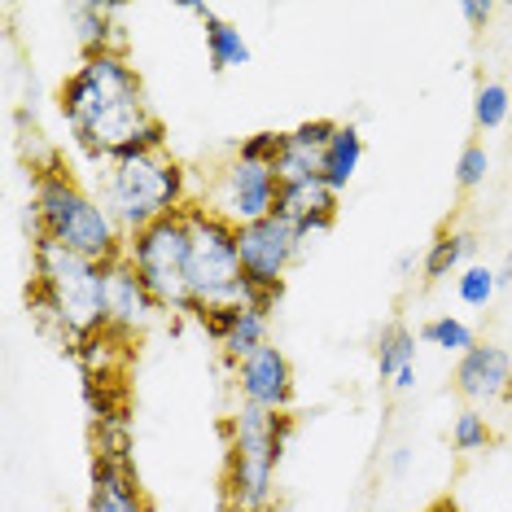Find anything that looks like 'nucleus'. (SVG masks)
Wrapping results in <instances>:
<instances>
[{"mask_svg":"<svg viewBox=\"0 0 512 512\" xmlns=\"http://www.w3.org/2000/svg\"><path fill=\"white\" fill-rule=\"evenodd\" d=\"M62 119L92 162H123L167 149V127L149 114L136 66L123 53H88L62 84Z\"/></svg>","mask_w":512,"mask_h":512,"instance_id":"nucleus-1","label":"nucleus"},{"mask_svg":"<svg viewBox=\"0 0 512 512\" xmlns=\"http://www.w3.org/2000/svg\"><path fill=\"white\" fill-rule=\"evenodd\" d=\"M31 263H36V276H31L27 302L44 329L57 333L66 346H79L92 333H106L110 263H92L44 237H36Z\"/></svg>","mask_w":512,"mask_h":512,"instance_id":"nucleus-2","label":"nucleus"},{"mask_svg":"<svg viewBox=\"0 0 512 512\" xmlns=\"http://www.w3.org/2000/svg\"><path fill=\"white\" fill-rule=\"evenodd\" d=\"M31 232L53 246L84 254L92 263H114L123 259L127 237L110 211L101 206V197H92L71 171L44 167L31 189Z\"/></svg>","mask_w":512,"mask_h":512,"instance_id":"nucleus-3","label":"nucleus"},{"mask_svg":"<svg viewBox=\"0 0 512 512\" xmlns=\"http://www.w3.org/2000/svg\"><path fill=\"white\" fill-rule=\"evenodd\" d=\"M294 421L263 407L241 403L228 421V464H224V512H267L276 495L285 442Z\"/></svg>","mask_w":512,"mask_h":512,"instance_id":"nucleus-4","label":"nucleus"},{"mask_svg":"<svg viewBox=\"0 0 512 512\" xmlns=\"http://www.w3.org/2000/svg\"><path fill=\"white\" fill-rule=\"evenodd\" d=\"M189 202H193L189 176H184V167L167 149L106 162V171H101V206L110 211L123 237H136L158 219L180 215Z\"/></svg>","mask_w":512,"mask_h":512,"instance_id":"nucleus-5","label":"nucleus"},{"mask_svg":"<svg viewBox=\"0 0 512 512\" xmlns=\"http://www.w3.org/2000/svg\"><path fill=\"white\" fill-rule=\"evenodd\" d=\"M189 294H193V316L202 320L215 307H246L250 281L241 272V250H237V228L202 202H189Z\"/></svg>","mask_w":512,"mask_h":512,"instance_id":"nucleus-6","label":"nucleus"},{"mask_svg":"<svg viewBox=\"0 0 512 512\" xmlns=\"http://www.w3.org/2000/svg\"><path fill=\"white\" fill-rule=\"evenodd\" d=\"M189 211V206H184ZM167 215L158 224L141 228L136 237H127L123 259L136 267V276L145 281V289L158 298L162 311H184L193 316V294H189V219Z\"/></svg>","mask_w":512,"mask_h":512,"instance_id":"nucleus-7","label":"nucleus"},{"mask_svg":"<svg viewBox=\"0 0 512 512\" xmlns=\"http://www.w3.org/2000/svg\"><path fill=\"white\" fill-rule=\"evenodd\" d=\"M276 197H281L276 167L232 158L211 176V184L202 193V206L215 211L219 219H228L232 228H246V224H259V219L276 215Z\"/></svg>","mask_w":512,"mask_h":512,"instance_id":"nucleus-8","label":"nucleus"},{"mask_svg":"<svg viewBox=\"0 0 512 512\" xmlns=\"http://www.w3.org/2000/svg\"><path fill=\"white\" fill-rule=\"evenodd\" d=\"M237 250L246 281L259 289H285V272L302 259L298 228L281 215H267L259 224L237 228Z\"/></svg>","mask_w":512,"mask_h":512,"instance_id":"nucleus-9","label":"nucleus"},{"mask_svg":"<svg viewBox=\"0 0 512 512\" xmlns=\"http://www.w3.org/2000/svg\"><path fill=\"white\" fill-rule=\"evenodd\" d=\"M158 298L145 289V281L136 276V267L127 259L110 263V302H106V333H114L119 342L132 346L141 333H149V324L158 320Z\"/></svg>","mask_w":512,"mask_h":512,"instance_id":"nucleus-10","label":"nucleus"},{"mask_svg":"<svg viewBox=\"0 0 512 512\" xmlns=\"http://www.w3.org/2000/svg\"><path fill=\"white\" fill-rule=\"evenodd\" d=\"M237 390H241V403L285 416L289 403H294V368H289L281 346L267 342L263 351L241 359L237 364Z\"/></svg>","mask_w":512,"mask_h":512,"instance_id":"nucleus-11","label":"nucleus"},{"mask_svg":"<svg viewBox=\"0 0 512 512\" xmlns=\"http://www.w3.org/2000/svg\"><path fill=\"white\" fill-rule=\"evenodd\" d=\"M456 390L469 403H499L512 394V355L504 346H482L477 342L469 355L456 364Z\"/></svg>","mask_w":512,"mask_h":512,"instance_id":"nucleus-12","label":"nucleus"},{"mask_svg":"<svg viewBox=\"0 0 512 512\" xmlns=\"http://www.w3.org/2000/svg\"><path fill=\"white\" fill-rule=\"evenodd\" d=\"M202 329L215 337L219 346H224V355L232 364H241V359H250L254 351H263L272 337V316H263V311H250V307H215L202 316Z\"/></svg>","mask_w":512,"mask_h":512,"instance_id":"nucleus-13","label":"nucleus"},{"mask_svg":"<svg viewBox=\"0 0 512 512\" xmlns=\"http://www.w3.org/2000/svg\"><path fill=\"white\" fill-rule=\"evenodd\" d=\"M88 512H149L136 464H110V460L92 456Z\"/></svg>","mask_w":512,"mask_h":512,"instance_id":"nucleus-14","label":"nucleus"},{"mask_svg":"<svg viewBox=\"0 0 512 512\" xmlns=\"http://www.w3.org/2000/svg\"><path fill=\"white\" fill-rule=\"evenodd\" d=\"M333 132H337L333 119H311V123H298L294 132H285V154H281V162H276V176H281V184L285 180L320 176Z\"/></svg>","mask_w":512,"mask_h":512,"instance_id":"nucleus-15","label":"nucleus"},{"mask_svg":"<svg viewBox=\"0 0 512 512\" xmlns=\"http://www.w3.org/2000/svg\"><path fill=\"white\" fill-rule=\"evenodd\" d=\"M276 215L289 219L294 228L320 224V219H337V193L320 176L311 180H285L281 197H276Z\"/></svg>","mask_w":512,"mask_h":512,"instance_id":"nucleus-16","label":"nucleus"},{"mask_svg":"<svg viewBox=\"0 0 512 512\" xmlns=\"http://www.w3.org/2000/svg\"><path fill=\"white\" fill-rule=\"evenodd\" d=\"M377 372L381 381H390L394 390H412L416 386V337L403 324H390L377 342Z\"/></svg>","mask_w":512,"mask_h":512,"instance_id":"nucleus-17","label":"nucleus"},{"mask_svg":"<svg viewBox=\"0 0 512 512\" xmlns=\"http://www.w3.org/2000/svg\"><path fill=\"white\" fill-rule=\"evenodd\" d=\"M359 162H364V136H359L355 123H337L333 141H329V154H324V167H320V180L329 184L333 193H342L346 184L355 180Z\"/></svg>","mask_w":512,"mask_h":512,"instance_id":"nucleus-18","label":"nucleus"},{"mask_svg":"<svg viewBox=\"0 0 512 512\" xmlns=\"http://www.w3.org/2000/svg\"><path fill=\"white\" fill-rule=\"evenodd\" d=\"M206 31V53H211L215 71H237V66H250V44L241 36V27H232L219 14H211L202 22Z\"/></svg>","mask_w":512,"mask_h":512,"instance_id":"nucleus-19","label":"nucleus"},{"mask_svg":"<svg viewBox=\"0 0 512 512\" xmlns=\"http://www.w3.org/2000/svg\"><path fill=\"white\" fill-rule=\"evenodd\" d=\"M473 250H477L473 232H438V237L429 241L425 263H421L425 267V281H442V276H451Z\"/></svg>","mask_w":512,"mask_h":512,"instance_id":"nucleus-20","label":"nucleus"},{"mask_svg":"<svg viewBox=\"0 0 512 512\" xmlns=\"http://www.w3.org/2000/svg\"><path fill=\"white\" fill-rule=\"evenodd\" d=\"M421 342L425 346H438V351H447V355H469L473 346H477V337H473V329L464 320L438 316V320H429L425 329H421Z\"/></svg>","mask_w":512,"mask_h":512,"instance_id":"nucleus-21","label":"nucleus"},{"mask_svg":"<svg viewBox=\"0 0 512 512\" xmlns=\"http://www.w3.org/2000/svg\"><path fill=\"white\" fill-rule=\"evenodd\" d=\"M512 114V92L504 84H482L477 88V101H473V123L482 127V132H499V127L508 123Z\"/></svg>","mask_w":512,"mask_h":512,"instance_id":"nucleus-22","label":"nucleus"},{"mask_svg":"<svg viewBox=\"0 0 512 512\" xmlns=\"http://www.w3.org/2000/svg\"><path fill=\"white\" fill-rule=\"evenodd\" d=\"M460 302L464 307H486V302L495 298V289H499V276L491 272V267H482V263H473V267H464L460 272Z\"/></svg>","mask_w":512,"mask_h":512,"instance_id":"nucleus-23","label":"nucleus"},{"mask_svg":"<svg viewBox=\"0 0 512 512\" xmlns=\"http://www.w3.org/2000/svg\"><path fill=\"white\" fill-rule=\"evenodd\" d=\"M451 442H456V451H486L491 447V425H486L482 412H460L456 425H451Z\"/></svg>","mask_w":512,"mask_h":512,"instance_id":"nucleus-24","label":"nucleus"},{"mask_svg":"<svg viewBox=\"0 0 512 512\" xmlns=\"http://www.w3.org/2000/svg\"><path fill=\"white\" fill-rule=\"evenodd\" d=\"M285 154V132H254L246 141L237 145V158L246 162H267V167H276Z\"/></svg>","mask_w":512,"mask_h":512,"instance_id":"nucleus-25","label":"nucleus"},{"mask_svg":"<svg viewBox=\"0 0 512 512\" xmlns=\"http://www.w3.org/2000/svg\"><path fill=\"white\" fill-rule=\"evenodd\" d=\"M486 171H491V154H486V145H464L460 149V162H456V184L460 189H477V184L486 180Z\"/></svg>","mask_w":512,"mask_h":512,"instance_id":"nucleus-26","label":"nucleus"},{"mask_svg":"<svg viewBox=\"0 0 512 512\" xmlns=\"http://www.w3.org/2000/svg\"><path fill=\"white\" fill-rule=\"evenodd\" d=\"M491 14H495V5H486V0H464V5H460V18L469 22L473 31L486 27V22H491Z\"/></svg>","mask_w":512,"mask_h":512,"instance_id":"nucleus-27","label":"nucleus"},{"mask_svg":"<svg viewBox=\"0 0 512 512\" xmlns=\"http://www.w3.org/2000/svg\"><path fill=\"white\" fill-rule=\"evenodd\" d=\"M407 464H412V451H407V447H399V451H394V456H390V469H394V473H403Z\"/></svg>","mask_w":512,"mask_h":512,"instance_id":"nucleus-28","label":"nucleus"},{"mask_svg":"<svg viewBox=\"0 0 512 512\" xmlns=\"http://www.w3.org/2000/svg\"><path fill=\"white\" fill-rule=\"evenodd\" d=\"M421 512H460V508L447 504V499H438V504H429V508H421Z\"/></svg>","mask_w":512,"mask_h":512,"instance_id":"nucleus-29","label":"nucleus"},{"mask_svg":"<svg viewBox=\"0 0 512 512\" xmlns=\"http://www.w3.org/2000/svg\"><path fill=\"white\" fill-rule=\"evenodd\" d=\"M495 276H499V285H508V281H512V254H508V263H504V267H499V272H495Z\"/></svg>","mask_w":512,"mask_h":512,"instance_id":"nucleus-30","label":"nucleus"}]
</instances>
